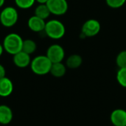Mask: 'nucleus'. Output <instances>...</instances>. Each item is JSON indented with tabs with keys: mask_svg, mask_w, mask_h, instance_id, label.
<instances>
[{
	"mask_svg": "<svg viewBox=\"0 0 126 126\" xmlns=\"http://www.w3.org/2000/svg\"><path fill=\"white\" fill-rule=\"evenodd\" d=\"M22 38L17 33L11 32L5 36L3 41L4 50L10 55H14L22 49Z\"/></svg>",
	"mask_w": 126,
	"mask_h": 126,
	"instance_id": "f257e3e1",
	"label": "nucleus"
},
{
	"mask_svg": "<svg viewBox=\"0 0 126 126\" xmlns=\"http://www.w3.org/2000/svg\"><path fill=\"white\" fill-rule=\"evenodd\" d=\"M52 63L47 55H38L30 63L32 72L37 75H45L49 73Z\"/></svg>",
	"mask_w": 126,
	"mask_h": 126,
	"instance_id": "f03ea898",
	"label": "nucleus"
},
{
	"mask_svg": "<svg viewBox=\"0 0 126 126\" xmlns=\"http://www.w3.org/2000/svg\"><path fill=\"white\" fill-rule=\"evenodd\" d=\"M44 32L47 37L54 40H58L64 36L66 28L61 21L52 19L46 22Z\"/></svg>",
	"mask_w": 126,
	"mask_h": 126,
	"instance_id": "7ed1b4c3",
	"label": "nucleus"
},
{
	"mask_svg": "<svg viewBox=\"0 0 126 126\" xmlns=\"http://www.w3.org/2000/svg\"><path fill=\"white\" fill-rule=\"evenodd\" d=\"M18 13L17 10L11 6L4 7L0 13V22L4 27H12L18 21Z\"/></svg>",
	"mask_w": 126,
	"mask_h": 126,
	"instance_id": "20e7f679",
	"label": "nucleus"
},
{
	"mask_svg": "<svg viewBox=\"0 0 126 126\" xmlns=\"http://www.w3.org/2000/svg\"><path fill=\"white\" fill-rule=\"evenodd\" d=\"M101 29V24L97 19L90 18L86 21L82 25L81 33L85 35L86 38L94 37L97 35Z\"/></svg>",
	"mask_w": 126,
	"mask_h": 126,
	"instance_id": "39448f33",
	"label": "nucleus"
},
{
	"mask_svg": "<svg viewBox=\"0 0 126 126\" xmlns=\"http://www.w3.org/2000/svg\"><path fill=\"white\" fill-rule=\"evenodd\" d=\"M46 55L52 63H59L62 62L64 59L65 51L62 46L58 44H54L48 47Z\"/></svg>",
	"mask_w": 126,
	"mask_h": 126,
	"instance_id": "423d86ee",
	"label": "nucleus"
},
{
	"mask_svg": "<svg viewBox=\"0 0 126 126\" xmlns=\"http://www.w3.org/2000/svg\"><path fill=\"white\" fill-rule=\"evenodd\" d=\"M47 5L51 14L58 16L66 13L69 8V4L66 0H48Z\"/></svg>",
	"mask_w": 126,
	"mask_h": 126,
	"instance_id": "0eeeda50",
	"label": "nucleus"
},
{
	"mask_svg": "<svg viewBox=\"0 0 126 126\" xmlns=\"http://www.w3.org/2000/svg\"><path fill=\"white\" fill-rule=\"evenodd\" d=\"M110 120L114 126H126V111L122 109H114L110 115Z\"/></svg>",
	"mask_w": 126,
	"mask_h": 126,
	"instance_id": "6e6552de",
	"label": "nucleus"
},
{
	"mask_svg": "<svg viewBox=\"0 0 126 126\" xmlns=\"http://www.w3.org/2000/svg\"><path fill=\"white\" fill-rule=\"evenodd\" d=\"M13 56V61L16 66L24 69L30 65L32 61L30 55L23 51H21Z\"/></svg>",
	"mask_w": 126,
	"mask_h": 126,
	"instance_id": "1a4fd4ad",
	"label": "nucleus"
},
{
	"mask_svg": "<svg viewBox=\"0 0 126 126\" xmlns=\"http://www.w3.org/2000/svg\"><path fill=\"white\" fill-rule=\"evenodd\" d=\"M46 25L45 20L37 17L36 16H31L27 21V26L29 29L34 32H41L44 31Z\"/></svg>",
	"mask_w": 126,
	"mask_h": 126,
	"instance_id": "9d476101",
	"label": "nucleus"
},
{
	"mask_svg": "<svg viewBox=\"0 0 126 126\" xmlns=\"http://www.w3.org/2000/svg\"><path fill=\"white\" fill-rule=\"evenodd\" d=\"M13 91V83L12 80L4 77L0 79V97H7L10 96Z\"/></svg>",
	"mask_w": 126,
	"mask_h": 126,
	"instance_id": "9b49d317",
	"label": "nucleus"
},
{
	"mask_svg": "<svg viewBox=\"0 0 126 126\" xmlns=\"http://www.w3.org/2000/svg\"><path fill=\"white\" fill-rule=\"evenodd\" d=\"M13 118V113L12 109L7 105H0V124L8 125Z\"/></svg>",
	"mask_w": 126,
	"mask_h": 126,
	"instance_id": "f8f14e48",
	"label": "nucleus"
},
{
	"mask_svg": "<svg viewBox=\"0 0 126 126\" xmlns=\"http://www.w3.org/2000/svg\"><path fill=\"white\" fill-rule=\"evenodd\" d=\"M66 68L67 67L66 64H63L62 62L54 63L52 64L49 73L55 78H62L65 75L66 72Z\"/></svg>",
	"mask_w": 126,
	"mask_h": 126,
	"instance_id": "ddd939ff",
	"label": "nucleus"
},
{
	"mask_svg": "<svg viewBox=\"0 0 126 126\" xmlns=\"http://www.w3.org/2000/svg\"><path fill=\"white\" fill-rule=\"evenodd\" d=\"M83 63V58L80 55L72 54L69 55L66 61V66L70 69H76Z\"/></svg>",
	"mask_w": 126,
	"mask_h": 126,
	"instance_id": "4468645a",
	"label": "nucleus"
},
{
	"mask_svg": "<svg viewBox=\"0 0 126 126\" xmlns=\"http://www.w3.org/2000/svg\"><path fill=\"white\" fill-rule=\"evenodd\" d=\"M51 13L47 5V4H39L35 9L34 15L38 18L46 20L50 16Z\"/></svg>",
	"mask_w": 126,
	"mask_h": 126,
	"instance_id": "2eb2a0df",
	"label": "nucleus"
},
{
	"mask_svg": "<svg viewBox=\"0 0 126 126\" xmlns=\"http://www.w3.org/2000/svg\"><path fill=\"white\" fill-rule=\"evenodd\" d=\"M36 49H37V44L33 40L25 39L23 41L21 51H23L30 55L36 51Z\"/></svg>",
	"mask_w": 126,
	"mask_h": 126,
	"instance_id": "dca6fc26",
	"label": "nucleus"
},
{
	"mask_svg": "<svg viewBox=\"0 0 126 126\" xmlns=\"http://www.w3.org/2000/svg\"><path fill=\"white\" fill-rule=\"evenodd\" d=\"M117 80L123 88H126V67L119 69L117 73Z\"/></svg>",
	"mask_w": 126,
	"mask_h": 126,
	"instance_id": "f3484780",
	"label": "nucleus"
},
{
	"mask_svg": "<svg viewBox=\"0 0 126 126\" xmlns=\"http://www.w3.org/2000/svg\"><path fill=\"white\" fill-rule=\"evenodd\" d=\"M116 64L119 69L126 67V50H123L118 53L116 57Z\"/></svg>",
	"mask_w": 126,
	"mask_h": 126,
	"instance_id": "a211bd4d",
	"label": "nucleus"
},
{
	"mask_svg": "<svg viewBox=\"0 0 126 126\" xmlns=\"http://www.w3.org/2000/svg\"><path fill=\"white\" fill-rule=\"evenodd\" d=\"M16 5L23 10L29 9L33 6L35 0H14Z\"/></svg>",
	"mask_w": 126,
	"mask_h": 126,
	"instance_id": "6ab92c4d",
	"label": "nucleus"
},
{
	"mask_svg": "<svg viewBox=\"0 0 126 126\" xmlns=\"http://www.w3.org/2000/svg\"><path fill=\"white\" fill-rule=\"evenodd\" d=\"M126 0H106V4L113 9H118L122 7L126 4Z\"/></svg>",
	"mask_w": 126,
	"mask_h": 126,
	"instance_id": "aec40b11",
	"label": "nucleus"
},
{
	"mask_svg": "<svg viewBox=\"0 0 126 126\" xmlns=\"http://www.w3.org/2000/svg\"><path fill=\"white\" fill-rule=\"evenodd\" d=\"M6 69L4 68V66L0 63V79L6 77Z\"/></svg>",
	"mask_w": 126,
	"mask_h": 126,
	"instance_id": "412c9836",
	"label": "nucleus"
},
{
	"mask_svg": "<svg viewBox=\"0 0 126 126\" xmlns=\"http://www.w3.org/2000/svg\"><path fill=\"white\" fill-rule=\"evenodd\" d=\"M35 1H37L38 4H47L48 0H35Z\"/></svg>",
	"mask_w": 126,
	"mask_h": 126,
	"instance_id": "4be33fe9",
	"label": "nucleus"
},
{
	"mask_svg": "<svg viewBox=\"0 0 126 126\" xmlns=\"http://www.w3.org/2000/svg\"><path fill=\"white\" fill-rule=\"evenodd\" d=\"M4 52V47H3V45L0 44V57L1 56L2 53Z\"/></svg>",
	"mask_w": 126,
	"mask_h": 126,
	"instance_id": "5701e85b",
	"label": "nucleus"
},
{
	"mask_svg": "<svg viewBox=\"0 0 126 126\" xmlns=\"http://www.w3.org/2000/svg\"><path fill=\"white\" fill-rule=\"evenodd\" d=\"M4 1H5V0H0V8L4 5Z\"/></svg>",
	"mask_w": 126,
	"mask_h": 126,
	"instance_id": "b1692460",
	"label": "nucleus"
}]
</instances>
